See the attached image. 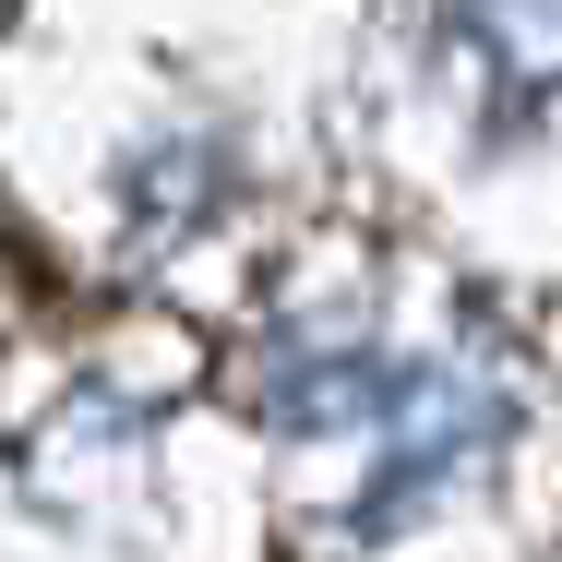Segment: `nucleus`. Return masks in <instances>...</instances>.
I'll return each mask as SVG.
<instances>
[{"label": "nucleus", "mask_w": 562, "mask_h": 562, "mask_svg": "<svg viewBox=\"0 0 562 562\" xmlns=\"http://www.w3.org/2000/svg\"><path fill=\"white\" fill-rule=\"evenodd\" d=\"M479 36L515 60V85H562V0H479Z\"/></svg>", "instance_id": "nucleus-1"}]
</instances>
